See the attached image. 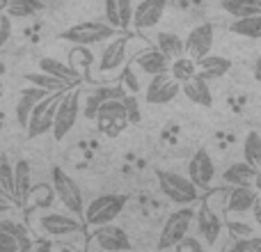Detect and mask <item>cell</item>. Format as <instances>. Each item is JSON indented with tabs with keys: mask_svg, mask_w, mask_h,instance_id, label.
<instances>
[{
	"mask_svg": "<svg viewBox=\"0 0 261 252\" xmlns=\"http://www.w3.org/2000/svg\"><path fill=\"white\" fill-rule=\"evenodd\" d=\"M128 197L122 193H106L94 197L90 204H85V213H83V222L90 227L108 225L119 218V213L124 211Z\"/></svg>",
	"mask_w": 261,
	"mask_h": 252,
	"instance_id": "obj_1",
	"label": "cell"
},
{
	"mask_svg": "<svg viewBox=\"0 0 261 252\" xmlns=\"http://www.w3.org/2000/svg\"><path fill=\"white\" fill-rule=\"evenodd\" d=\"M156 181L161 193L174 204L190 207L193 202L199 199V188L184 174H176V172L170 170H156Z\"/></svg>",
	"mask_w": 261,
	"mask_h": 252,
	"instance_id": "obj_2",
	"label": "cell"
},
{
	"mask_svg": "<svg viewBox=\"0 0 261 252\" xmlns=\"http://www.w3.org/2000/svg\"><path fill=\"white\" fill-rule=\"evenodd\" d=\"M117 35L119 30L110 26L108 21H81L60 32V39L71 41V44H81V46H94V44H101V41H110Z\"/></svg>",
	"mask_w": 261,
	"mask_h": 252,
	"instance_id": "obj_3",
	"label": "cell"
},
{
	"mask_svg": "<svg viewBox=\"0 0 261 252\" xmlns=\"http://www.w3.org/2000/svg\"><path fill=\"white\" fill-rule=\"evenodd\" d=\"M50 186L55 190V197L62 202V207L69 213L83 218L85 213V202H83V190L78 186V181L73 179L69 172H64L62 167H53L50 170Z\"/></svg>",
	"mask_w": 261,
	"mask_h": 252,
	"instance_id": "obj_4",
	"label": "cell"
},
{
	"mask_svg": "<svg viewBox=\"0 0 261 252\" xmlns=\"http://www.w3.org/2000/svg\"><path fill=\"white\" fill-rule=\"evenodd\" d=\"M195 222V209L193 207H181L172 211L163 222L161 236H158V250H170L176 248L181 239H186Z\"/></svg>",
	"mask_w": 261,
	"mask_h": 252,
	"instance_id": "obj_5",
	"label": "cell"
},
{
	"mask_svg": "<svg viewBox=\"0 0 261 252\" xmlns=\"http://www.w3.org/2000/svg\"><path fill=\"white\" fill-rule=\"evenodd\" d=\"M78 117H81V92L78 90H67L62 94L55 110V119H53V138L55 140H64L69 135V131L76 126Z\"/></svg>",
	"mask_w": 261,
	"mask_h": 252,
	"instance_id": "obj_6",
	"label": "cell"
},
{
	"mask_svg": "<svg viewBox=\"0 0 261 252\" xmlns=\"http://www.w3.org/2000/svg\"><path fill=\"white\" fill-rule=\"evenodd\" d=\"M62 94L64 92H50L48 96H44V99L35 106V110H32L30 119H28V126H25V133L30 140L53 131L55 110H58V104H60V99H62Z\"/></svg>",
	"mask_w": 261,
	"mask_h": 252,
	"instance_id": "obj_7",
	"label": "cell"
},
{
	"mask_svg": "<svg viewBox=\"0 0 261 252\" xmlns=\"http://www.w3.org/2000/svg\"><path fill=\"white\" fill-rule=\"evenodd\" d=\"M94 122H96L99 133L106 135V138H117V135H122V131L130 124L126 108H124V99H113V101H108V104H103L99 108V113H96Z\"/></svg>",
	"mask_w": 261,
	"mask_h": 252,
	"instance_id": "obj_8",
	"label": "cell"
},
{
	"mask_svg": "<svg viewBox=\"0 0 261 252\" xmlns=\"http://www.w3.org/2000/svg\"><path fill=\"white\" fill-rule=\"evenodd\" d=\"M195 225H197V234L204 241V245L206 248H216L222 236V227H225L220 213L208 207L206 202H202L199 209L195 211Z\"/></svg>",
	"mask_w": 261,
	"mask_h": 252,
	"instance_id": "obj_9",
	"label": "cell"
},
{
	"mask_svg": "<svg viewBox=\"0 0 261 252\" xmlns=\"http://www.w3.org/2000/svg\"><path fill=\"white\" fill-rule=\"evenodd\" d=\"M39 230L46 236H53V239H62V236H71L78 234L83 230V218L73 216V213H58L50 211L39 216Z\"/></svg>",
	"mask_w": 261,
	"mask_h": 252,
	"instance_id": "obj_10",
	"label": "cell"
},
{
	"mask_svg": "<svg viewBox=\"0 0 261 252\" xmlns=\"http://www.w3.org/2000/svg\"><path fill=\"white\" fill-rule=\"evenodd\" d=\"M179 94H181V83L174 81L167 71L158 73V76H151L149 78L147 90H144V99H147V104H151V106L170 104V101H174Z\"/></svg>",
	"mask_w": 261,
	"mask_h": 252,
	"instance_id": "obj_11",
	"label": "cell"
},
{
	"mask_svg": "<svg viewBox=\"0 0 261 252\" xmlns=\"http://www.w3.org/2000/svg\"><path fill=\"white\" fill-rule=\"evenodd\" d=\"M92 241L106 252H128L130 250V239L122 227L113 225H99L92 227Z\"/></svg>",
	"mask_w": 261,
	"mask_h": 252,
	"instance_id": "obj_12",
	"label": "cell"
},
{
	"mask_svg": "<svg viewBox=\"0 0 261 252\" xmlns=\"http://www.w3.org/2000/svg\"><path fill=\"white\" fill-rule=\"evenodd\" d=\"M188 179L193 181L197 188L206 190L216 179V163H213L211 154L206 149H197L188 161Z\"/></svg>",
	"mask_w": 261,
	"mask_h": 252,
	"instance_id": "obj_13",
	"label": "cell"
},
{
	"mask_svg": "<svg viewBox=\"0 0 261 252\" xmlns=\"http://www.w3.org/2000/svg\"><path fill=\"white\" fill-rule=\"evenodd\" d=\"M186 55L193 60H199L211 53L213 48V26L211 23H199L186 37Z\"/></svg>",
	"mask_w": 261,
	"mask_h": 252,
	"instance_id": "obj_14",
	"label": "cell"
},
{
	"mask_svg": "<svg viewBox=\"0 0 261 252\" xmlns=\"http://www.w3.org/2000/svg\"><path fill=\"white\" fill-rule=\"evenodd\" d=\"M167 9V0H142L133 7V23L130 26L138 30H149L158 26Z\"/></svg>",
	"mask_w": 261,
	"mask_h": 252,
	"instance_id": "obj_15",
	"label": "cell"
},
{
	"mask_svg": "<svg viewBox=\"0 0 261 252\" xmlns=\"http://www.w3.org/2000/svg\"><path fill=\"white\" fill-rule=\"evenodd\" d=\"M126 96V90H124L122 85H101V87H94L92 92H87V99L85 104H83L81 113L85 115L87 119H94L96 113H99V108L103 104H108V101L113 99H124Z\"/></svg>",
	"mask_w": 261,
	"mask_h": 252,
	"instance_id": "obj_16",
	"label": "cell"
},
{
	"mask_svg": "<svg viewBox=\"0 0 261 252\" xmlns=\"http://www.w3.org/2000/svg\"><path fill=\"white\" fill-rule=\"evenodd\" d=\"M126 51H128V37L117 35L106 44V48L99 55V71H117L124 62H126Z\"/></svg>",
	"mask_w": 261,
	"mask_h": 252,
	"instance_id": "obj_17",
	"label": "cell"
},
{
	"mask_svg": "<svg viewBox=\"0 0 261 252\" xmlns=\"http://www.w3.org/2000/svg\"><path fill=\"white\" fill-rule=\"evenodd\" d=\"M257 197H259V193L252 188V186H231V190L227 193L225 211L231 213V216L248 213V211H252Z\"/></svg>",
	"mask_w": 261,
	"mask_h": 252,
	"instance_id": "obj_18",
	"label": "cell"
},
{
	"mask_svg": "<svg viewBox=\"0 0 261 252\" xmlns=\"http://www.w3.org/2000/svg\"><path fill=\"white\" fill-rule=\"evenodd\" d=\"M48 94L50 92L41 90V87H37V85L21 87V92H18V101H16V122L21 124V129H25L28 126V119H30L35 106Z\"/></svg>",
	"mask_w": 261,
	"mask_h": 252,
	"instance_id": "obj_19",
	"label": "cell"
},
{
	"mask_svg": "<svg viewBox=\"0 0 261 252\" xmlns=\"http://www.w3.org/2000/svg\"><path fill=\"white\" fill-rule=\"evenodd\" d=\"M170 62L172 60L165 58L158 48L140 51V53L135 55V67H138L142 73H147V76H158V73L170 71Z\"/></svg>",
	"mask_w": 261,
	"mask_h": 252,
	"instance_id": "obj_20",
	"label": "cell"
},
{
	"mask_svg": "<svg viewBox=\"0 0 261 252\" xmlns=\"http://www.w3.org/2000/svg\"><path fill=\"white\" fill-rule=\"evenodd\" d=\"M106 21L117 30H126L133 23V0H106Z\"/></svg>",
	"mask_w": 261,
	"mask_h": 252,
	"instance_id": "obj_21",
	"label": "cell"
},
{
	"mask_svg": "<svg viewBox=\"0 0 261 252\" xmlns=\"http://www.w3.org/2000/svg\"><path fill=\"white\" fill-rule=\"evenodd\" d=\"M197 62V76L204 78V81H216V78H222L229 73L231 69V60L222 58V55H204V58L195 60Z\"/></svg>",
	"mask_w": 261,
	"mask_h": 252,
	"instance_id": "obj_22",
	"label": "cell"
},
{
	"mask_svg": "<svg viewBox=\"0 0 261 252\" xmlns=\"http://www.w3.org/2000/svg\"><path fill=\"white\" fill-rule=\"evenodd\" d=\"M181 94H186L188 101L204 106V108H211L213 106V94H211V87H208V81H204L199 76H193L190 81L181 83Z\"/></svg>",
	"mask_w": 261,
	"mask_h": 252,
	"instance_id": "obj_23",
	"label": "cell"
},
{
	"mask_svg": "<svg viewBox=\"0 0 261 252\" xmlns=\"http://www.w3.org/2000/svg\"><path fill=\"white\" fill-rule=\"evenodd\" d=\"M32 188V167L25 158L14 163V202H25Z\"/></svg>",
	"mask_w": 261,
	"mask_h": 252,
	"instance_id": "obj_24",
	"label": "cell"
},
{
	"mask_svg": "<svg viewBox=\"0 0 261 252\" xmlns=\"http://www.w3.org/2000/svg\"><path fill=\"white\" fill-rule=\"evenodd\" d=\"M39 71L50 73V76H55V78H60V81L69 83V85H78V81H83L71 64H69V62H60V60H55V58H41L39 60Z\"/></svg>",
	"mask_w": 261,
	"mask_h": 252,
	"instance_id": "obj_25",
	"label": "cell"
},
{
	"mask_svg": "<svg viewBox=\"0 0 261 252\" xmlns=\"http://www.w3.org/2000/svg\"><path fill=\"white\" fill-rule=\"evenodd\" d=\"M254 174H257V167H252L250 163L241 161L229 165L225 172H222V181L229 186H252Z\"/></svg>",
	"mask_w": 261,
	"mask_h": 252,
	"instance_id": "obj_26",
	"label": "cell"
},
{
	"mask_svg": "<svg viewBox=\"0 0 261 252\" xmlns=\"http://www.w3.org/2000/svg\"><path fill=\"white\" fill-rule=\"evenodd\" d=\"M69 64L76 69L81 78H90L92 67H94V53L90 51V46L73 44V48L69 51Z\"/></svg>",
	"mask_w": 261,
	"mask_h": 252,
	"instance_id": "obj_27",
	"label": "cell"
},
{
	"mask_svg": "<svg viewBox=\"0 0 261 252\" xmlns=\"http://www.w3.org/2000/svg\"><path fill=\"white\" fill-rule=\"evenodd\" d=\"M156 48L161 51L165 58L176 60L181 55H186V41L174 32H158L156 35Z\"/></svg>",
	"mask_w": 261,
	"mask_h": 252,
	"instance_id": "obj_28",
	"label": "cell"
},
{
	"mask_svg": "<svg viewBox=\"0 0 261 252\" xmlns=\"http://www.w3.org/2000/svg\"><path fill=\"white\" fill-rule=\"evenodd\" d=\"M220 5L234 18L261 16V0H222Z\"/></svg>",
	"mask_w": 261,
	"mask_h": 252,
	"instance_id": "obj_29",
	"label": "cell"
},
{
	"mask_svg": "<svg viewBox=\"0 0 261 252\" xmlns=\"http://www.w3.org/2000/svg\"><path fill=\"white\" fill-rule=\"evenodd\" d=\"M23 78H25L30 85H37V87H41V90H46V92H67V90H71V85H69V83L60 81V78L50 76V73H44V71L25 73Z\"/></svg>",
	"mask_w": 261,
	"mask_h": 252,
	"instance_id": "obj_30",
	"label": "cell"
},
{
	"mask_svg": "<svg viewBox=\"0 0 261 252\" xmlns=\"http://www.w3.org/2000/svg\"><path fill=\"white\" fill-rule=\"evenodd\" d=\"M229 30L234 35L245 37V39H261V16L236 18V21L229 23Z\"/></svg>",
	"mask_w": 261,
	"mask_h": 252,
	"instance_id": "obj_31",
	"label": "cell"
},
{
	"mask_svg": "<svg viewBox=\"0 0 261 252\" xmlns=\"http://www.w3.org/2000/svg\"><path fill=\"white\" fill-rule=\"evenodd\" d=\"M170 76L179 83L190 81L193 76H197V62L193 58H188V55H181V58L170 62Z\"/></svg>",
	"mask_w": 261,
	"mask_h": 252,
	"instance_id": "obj_32",
	"label": "cell"
},
{
	"mask_svg": "<svg viewBox=\"0 0 261 252\" xmlns=\"http://www.w3.org/2000/svg\"><path fill=\"white\" fill-rule=\"evenodd\" d=\"M243 161L261 170V133L250 131L243 140Z\"/></svg>",
	"mask_w": 261,
	"mask_h": 252,
	"instance_id": "obj_33",
	"label": "cell"
},
{
	"mask_svg": "<svg viewBox=\"0 0 261 252\" xmlns=\"http://www.w3.org/2000/svg\"><path fill=\"white\" fill-rule=\"evenodd\" d=\"M55 199V190L50 184H39V186H32L30 193H28V199L25 202H32L37 204V207H50Z\"/></svg>",
	"mask_w": 261,
	"mask_h": 252,
	"instance_id": "obj_34",
	"label": "cell"
},
{
	"mask_svg": "<svg viewBox=\"0 0 261 252\" xmlns=\"http://www.w3.org/2000/svg\"><path fill=\"white\" fill-rule=\"evenodd\" d=\"M37 12H39V3L37 0H9L7 14L12 18H28V16H35Z\"/></svg>",
	"mask_w": 261,
	"mask_h": 252,
	"instance_id": "obj_35",
	"label": "cell"
},
{
	"mask_svg": "<svg viewBox=\"0 0 261 252\" xmlns=\"http://www.w3.org/2000/svg\"><path fill=\"white\" fill-rule=\"evenodd\" d=\"M0 190L14 199V165L5 156H0Z\"/></svg>",
	"mask_w": 261,
	"mask_h": 252,
	"instance_id": "obj_36",
	"label": "cell"
},
{
	"mask_svg": "<svg viewBox=\"0 0 261 252\" xmlns=\"http://www.w3.org/2000/svg\"><path fill=\"white\" fill-rule=\"evenodd\" d=\"M0 234L14 236V239H18V241L30 239V236H28V227L18 220H12V218H0Z\"/></svg>",
	"mask_w": 261,
	"mask_h": 252,
	"instance_id": "obj_37",
	"label": "cell"
},
{
	"mask_svg": "<svg viewBox=\"0 0 261 252\" xmlns=\"http://www.w3.org/2000/svg\"><path fill=\"white\" fill-rule=\"evenodd\" d=\"M227 252H261V236H245V239H236Z\"/></svg>",
	"mask_w": 261,
	"mask_h": 252,
	"instance_id": "obj_38",
	"label": "cell"
},
{
	"mask_svg": "<svg viewBox=\"0 0 261 252\" xmlns=\"http://www.w3.org/2000/svg\"><path fill=\"white\" fill-rule=\"evenodd\" d=\"M122 87L126 90V94H138L140 92V81L138 76H135L133 67H126L122 73Z\"/></svg>",
	"mask_w": 261,
	"mask_h": 252,
	"instance_id": "obj_39",
	"label": "cell"
},
{
	"mask_svg": "<svg viewBox=\"0 0 261 252\" xmlns=\"http://www.w3.org/2000/svg\"><path fill=\"white\" fill-rule=\"evenodd\" d=\"M176 252H208V250L199 239H195V236H186V239H181L179 243H176Z\"/></svg>",
	"mask_w": 261,
	"mask_h": 252,
	"instance_id": "obj_40",
	"label": "cell"
},
{
	"mask_svg": "<svg viewBox=\"0 0 261 252\" xmlns=\"http://www.w3.org/2000/svg\"><path fill=\"white\" fill-rule=\"evenodd\" d=\"M124 108H126V115H128V122H130V124H138L140 119H142L135 94H126V96H124Z\"/></svg>",
	"mask_w": 261,
	"mask_h": 252,
	"instance_id": "obj_41",
	"label": "cell"
},
{
	"mask_svg": "<svg viewBox=\"0 0 261 252\" xmlns=\"http://www.w3.org/2000/svg\"><path fill=\"white\" fill-rule=\"evenodd\" d=\"M9 37H12V16L7 12H3L0 14V51L9 41Z\"/></svg>",
	"mask_w": 261,
	"mask_h": 252,
	"instance_id": "obj_42",
	"label": "cell"
},
{
	"mask_svg": "<svg viewBox=\"0 0 261 252\" xmlns=\"http://www.w3.org/2000/svg\"><path fill=\"white\" fill-rule=\"evenodd\" d=\"M21 250V241L14 239V236L0 234V252H18Z\"/></svg>",
	"mask_w": 261,
	"mask_h": 252,
	"instance_id": "obj_43",
	"label": "cell"
},
{
	"mask_svg": "<svg viewBox=\"0 0 261 252\" xmlns=\"http://www.w3.org/2000/svg\"><path fill=\"white\" fill-rule=\"evenodd\" d=\"M229 232L234 236L241 234V239H245V236H252V230H250V227H245V225H239V222H229Z\"/></svg>",
	"mask_w": 261,
	"mask_h": 252,
	"instance_id": "obj_44",
	"label": "cell"
},
{
	"mask_svg": "<svg viewBox=\"0 0 261 252\" xmlns=\"http://www.w3.org/2000/svg\"><path fill=\"white\" fill-rule=\"evenodd\" d=\"M12 209H14V199L7 197L5 193H0V216L7 213V211H12Z\"/></svg>",
	"mask_w": 261,
	"mask_h": 252,
	"instance_id": "obj_45",
	"label": "cell"
},
{
	"mask_svg": "<svg viewBox=\"0 0 261 252\" xmlns=\"http://www.w3.org/2000/svg\"><path fill=\"white\" fill-rule=\"evenodd\" d=\"M252 211H254V220H257V222H259V227H261V195L257 197V202H254Z\"/></svg>",
	"mask_w": 261,
	"mask_h": 252,
	"instance_id": "obj_46",
	"label": "cell"
},
{
	"mask_svg": "<svg viewBox=\"0 0 261 252\" xmlns=\"http://www.w3.org/2000/svg\"><path fill=\"white\" fill-rule=\"evenodd\" d=\"M252 188L257 190V193L261 195V170H257V174H254V181H252Z\"/></svg>",
	"mask_w": 261,
	"mask_h": 252,
	"instance_id": "obj_47",
	"label": "cell"
},
{
	"mask_svg": "<svg viewBox=\"0 0 261 252\" xmlns=\"http://www.w3.org/2000/svg\"><path fill=\"white\" fill-rule=\"evenodd\" d=\"M18 252H32V243H30V239L21 241V250H18Z\"/></svg>",
	"mask_w": 261,
	"mask_h": 252,
	"instance_id": "obj_48",
	"label": "cell"
},
{
	"mask_svg": "<svg viewBox=\"0 0 261 252\" xmlns=\"http://www.w3.org/2000/svg\"><path fill=\"white\" fill-rule=\"evenodd\" d=\"M254 76H257V81H261V58L257 60V64H254Z\"/></svg>",
	"mask_w": 261,
	"mask_h": 252,
	"instance_id": "obj_49",
	"label": "cell"
},
{
	"mask_svg": "<svg viewBox=\"0 0 261 252\" xmlns=\"http://www.w3.org/2000/svg\"><path fill=\"white\" fill-rule=\"evenodd\" d=\"M7 7H9V0H0V14L7 12Z\"/></svg>",
	"mask_w": 261,
	"mask_h": 252,
	"instance_id": "obj_50",
	"label": "cell"
},
{
	"mask_svg": "<svg viewBox=\"0 0 261 252\" xmlns=\"http://www.w3.org/2000/svg\"><path fill=\"white\" fill-rule=\"evenodd\" d=\"M58 252H78V250H73V248H69V245H62Z\"/></svg>",
	"mask_w": 261,
	"mask_h": 252,
	"instance_id": "obj_51",
	"label": "cell"
},
{
	"mask_svg": "<svg viewBox=\"0 0 261 252\" xmlns=\"http://www.w3.org/2000/svg\"><path fill=\"white\" fill-rule=\"evenodd\" d=\"M3 92H5V87H3V78H0V96H3Z\"/></svg>",
	"mask_w": 261,
	"mask_h": 252,
	"instance_id": "obj_52",
	"label": "cell"
},
{
	"mask_svg": "<svg viewBox=\"0 0 261 252\" xmlns=\"http://www.w3.org/2000/svg\"><path fill=\"white\" fill-rule=\"evenodd\" d=\"M3 73H5V67H3V64H0V76H3Z\"/></svg>",
	"mask_w": 261,
	"mask_h": 252,
	"instance_id": "obj_53",
	"label": "cell"
},
{
	"mask_svg": "<svg viewBox=\"0 0 261 252\" xmlns=\"http://www.w3.org/2000/svg\"><path fill=\"white\" fill-rule=\"evenodd\" d=\"M0 193H3V190H0Z\"/></svg>",
	"mask_w": 261,
	"mask_h": 252,
	"instance_id": "obj_54",
	"label": "cell"
}]
</instances>
